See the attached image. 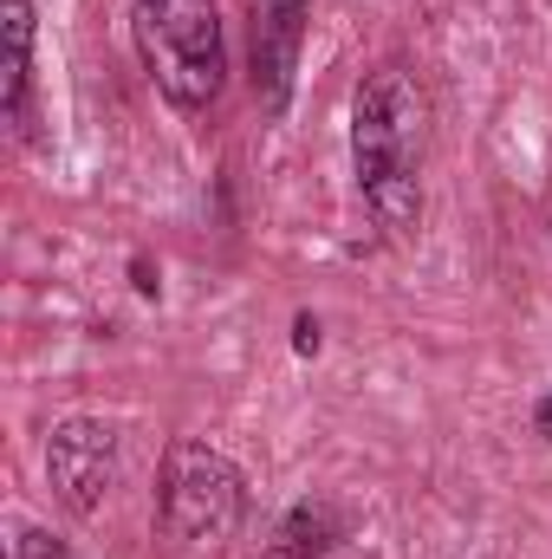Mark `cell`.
<instances>
[{
	"mask_svg": "<svg viewBox=\"0 0 552 559\" xmlns=\"http://www.w3.org/2000/svg\"><path fill=\"white\" fill-rule=\"evenodd\" d=\"M163 534L176 547H228L248 514V481L241 468L195 436H176L163 455V495H156Z\"/></svg>",
	"mask_w": 552,
	"mask_h": 559,
	"instance_id": "cell-3",
	"label": "cell"
},
{
	"mask_svg": "<svg viewBox=\"0 0 552 559\" xmlns=\"http://www.w3.org/2000/svg\"><path fill=\"white\" fill-rule=\"evenodd\" d=\"M429 92L410 66H371L351 92V169L358 195L391 241L422 228V163H429Z\"/></svg>",
	"mask_w": 552,
	"mask_h": 559,
	"instance_id": "cell-1",
	"label": "cell"
},
{
	"mask_svg": "<svg viewBox=\"0 0 552 559\" xmlns=\"http://www.w3.org/2000/svg\"><path fill=\"white\" fill-rule=\"evenodd\" d=\"M7 559H72V554H65L59 534H46V527H20V540H13V554Z\"/></svg>",
	"mask_w": 552,
	"mask_h": 559,
	"instance_id": "cell-7",
	"label": "cell"
},
{
	"mask_svg": "<svg viewBox=\"0 0 552 559\" xmlns=\"http://www.w3.org/2000/svg\"><path fill=\"white\" fill-rule=\"evenodd\" d=\"M305 39V0H254V92L267 111H286Z\"/></svg>",
	"mask_w": 552,
	"mask_h": 559,
	"instance_id": "cell-5",
	"label": "cell"
},
{
	"mask_svg": "<svg viewBox=\"0 0 552 559\" xmlns=\"http://www.w3.org/2000/svg\"><path fill=\"white\" fill-rule=\"evenodd\" d=\"M261 559H319V554H312V547H292V540H274Z\"/></svg>",
	"mask_w": 552,
	"mask_h": 559,
	"instance_id": "cell-8",
	"label": "cell"
},
{
	"mask_svg": "<svg viewBox=\"0 0 552 559\" xmlns=\"http://www.w3.org/2000/svg\"><path fill=\"white\" fill-rule=\"evenodd\" d=\"M46 481L72 514H98L118 481V429L98 417H65L46 436Z\"/></svg>",
	"mask_w": 552,
	"mask_h": 559,
	"instance_id": "cell-4",
	"label": "cell"
},
{
	"mask_svg": "<svg viewBox=\"0 0 552 559\" xmlns=\"http://www.w3.org/2000/svg\"><path fill=\"white\" fill-rule=\"evenodd\" d=\"M533 429H540V436L552 442V391L540 397V404H533Z\"/></svg>",
	"mask_w": 552,
	"mask_h": 559,
	"instance_id": "cell-9",
	"label": "cell"
},
{
	"mask_svg": "<svg viewBox=\"0 0 552 559\" xmlns=\"http://www.w3.org/2000/svg\"><path fill=\"white\" fill-rule=\"evenodd\" d=\"M131 46L176 111H208L228 85V33L215 0H131Z\"/></svg>",
	"mask_w": 552,
	"mask_h": 559,
	"instance_id": "cell-2",
	"label": "cell"
},
{
	"mask_svg": "<svg viewBox=\"0 0 552 559\" xmlns=\"http://www.w3.org/2000/svg\"><path fill=\"white\" fill-rule=\"evenodd\" d=\"M0 98H7V124L20 138H33V0H0Z\"/></svg>",
	"mask_w": 552,
	"mask_h": 559,
	"instance_id": "cell-6",
	"label": "cell"
}]
</instances>
